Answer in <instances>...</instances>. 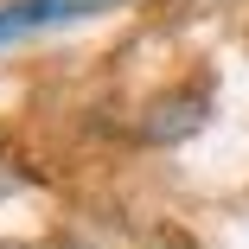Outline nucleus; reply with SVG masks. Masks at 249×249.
<instances>
[{
	"label": "nucleus",
	"mask_w": 249,
	"mask_h": 249,
	"mask_svg": "<svg viewBox=\"0 0 249 249\" xmlns=\"http://www.w3.org/2000/svg\"><path fill=\"white\" fill-rule=\"evenodd\" d=\"M96 7H109V0H7L0 7V45H13V38H32L45 26H71Z\"/></svg>",
	"instance_id": "nucleus-1"
}]
</instances>
